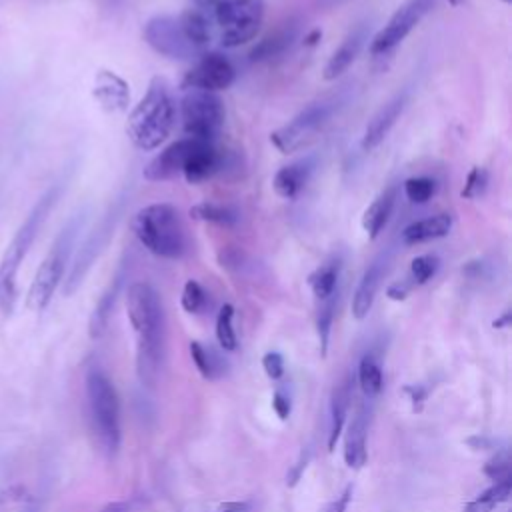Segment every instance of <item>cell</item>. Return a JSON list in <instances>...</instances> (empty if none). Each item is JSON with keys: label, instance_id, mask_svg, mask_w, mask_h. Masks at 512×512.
Listing matches in <instances>:
<instances>
[{"label": "cell", "instance_id": "obj_3", "mask_svg": "<svg viewBox=\"0 0 512 512\" xmlns=\"http://www.w3.org/2000/svg\"><path fill=\"white\" fill-rule=\"evenodd\" d=\"M174 122L176 108L172 94L162 78H152L146 94L128 114L126 134L136 148L148 152L170 136Z\"/></svg>", "mask_w": 512, "mask_h": 512}, {"label": "cell", "instance_id": "obj_4", "mask_svg": "<svg viewBox=\"0 0 512 512\" xmlns=\"http://www.w3.org/2000/svg\"><path fill=\"white\" fill-rule=\"evenodd\" d=\"M132 232L158 258L178 260L186 252V230L172 204L158 202L140 208L132 218Z\"/></svg>", "mask_w": 512, "mask_h": 512}, {"label": "cell", "instance_id": "obj_48", "mask_svg": "<svg viewBox=\"0 0 512 512\" xmlns=\"http://www.w3.org/2000/svg\"><path fill=\"white\" fill-rule=\"evenodd\" d=\"M218 0H194V4L202 10V8H214V4H216Z\"/></svg>", "mask_w": 512, "mask_h": 512}, {"label": "cell", "instance_id": "obj_27", "mask_svg": "<svg viewBox=\"0 0 512 512\" xmlns=\"http://www.w3.org/2000/svg\"><path fill=\"white\" fill-rule=\"evenodd\" d=\"M178 22H180V28H182L186 40L196 50H202V48L208 46V42H210V22H208V18L204 16V12L200 8L184 10L180 14Z\"/></svg>", "mask_w": 512, "mask_h": 512}, {"label": "cell", "instance_id": "obj_28", "mask_svg": "<svg viewBox=\"0 0 512 512\" xmlns=\"http://www.w3.org/2000/svg\"><path fill=\"white\" fill-rule=\"evenodd\" d=\"M338 276H340V260H328L326 264L318 266L310 276H308V286L312 294L318 300H324L332 296L338 288Z\"/></svg>", "mask_w": 512, "mask_h": 512}, {"label": "cell", "instance_id": "obj_45", "mask_svg": "<svg viewBox=\"0 0 512 512\" xmlns=\"http://www.w3.org/2000/svg\"><path fill=\"white\" fill-rule=\"evenodd\" d=\"M100 512H130V504L124 500H114V502H108Z\"/></svg>", "mask_w": 512, "mask_h": 512}, {"label": "cell", "instance_id": "obj_19", "mask_svg": "<svg viewBox=\"0 0 512 512\" xmlns=\"http://www.w3.org/2000/svg\"><path fill=\"white\" fill-rule=\"evenodd\" d=\"M408 100V92H398L394 98H390L368 122L364 136H362V148L372 150L376 148L390 132V128L396 124L398 116L402 114Z\"/></svg>", "mask_w": 512, "mask_h": 512}, {"label": "cell", "instance_id": "obj_7", "mask_svg": "<svg viewBox=\"0 0 512 512\" xmlns=\"http://www.w3.org/2000/svg\"><path fill=\"white\" fill-rule=\"evenodd\" d=\"M264 0H218L214 4V20L224 48L248 44L262 28Z\"/></svg>", "mask_w": 512, "mask_h": 512}, {"label": "cell", "instance_id": "obj_47", "mask_svg": "<svg viewBox=\"0 0 512 512\" xmlns=\"http://www.w3.org/2000/svg\"><path fill=\"white\" fill-rule=\"evenodd\" d=\"M508 324H510V312H504L500 318H496V320L492 322L494 328H506Z\"/></svg>", "mask_w": 512, "mask_h": 512}, {"label": "cell", "instance_id": "obj_26", "mask_svg": "<svg viewBox=\"0 0 512 512\" xmlns=\"http://www.w3.org/2000/svg\"><path fill=\"white\" fill-rule=\"evenodd\" d=\"M350 378H344L340 384H336L332 392V402H330V432H328V450L332 452L336 446V440L340 438V432L346 422L348 406H350Z\"/></svg>", "mask_w": 512, "mask_h": 512}, {"label": "cell", "instance_id": "obj_21", "mask_svg": "<svg viewBox=\"0 0 512 512\" xmlns=\"http://www.w3.org/2000/svg\"><path fill=\"white\" fill-rule=\"evenodd\" d=\"M450 230H452V214L440 212V214H434V216H428V218L408 224L402 230V242L408 246H414V244L430 242L436 238H444V236H448Z\"/></svg>", "mask_w": 512, "mask_h": 512}, {"label": "cell", "instance_id": "obj_29", "mask_svg": "<svg viewBox=\"0 0 512 512\" xmlns=\"http://www.w3.org/2000/svg\"><path fill=\"white\" fill-rule=\"evenodd\" d=\"M512 492V478L498 480L484 492H480L474 500L464 506V512H492L498 504L506 502Z\"/></svg>", "mask_w": 512, "mask_h": 512}, {"label": "cell", "instance_id": "obj_39", "mask_svg": "<svg viewBox=\"0 0 512 512\" xmlns=\"http://www.w3.org/2000/svg\"><path fill=\"white\" fill-rule=\"evenodd\" d=\"M484 474H486L490 480H494V482L512 478V462H510L508 452H500V454H496L492 460H488L486 466H484Z\"/></svg>", "mask_w": 512, "mask_h": 512}, {"label": "cell", "instance_id": "obj_24", "mask_svg": "<svg viewBox=\"0 0 512 512\" xmlns=\"http://www.w3.org/2000/svg\"><path fill=\"white\" fill-rule=\"evenodd\" d=\"M394 200H396V190L394 186L386 188L384 192H380L372 204L364 210V216H362V228L364 232L368 234L370 240L378 238L380 232L384 230L390 214H392V208H394Z\"/></svg>", "mask_w": 512, "mask_h": 512}, {"label": "cell", "instance_id": "obj_38", "mask_svg": "<svg viewBox=\"0 0 512 512\" xmlns=\"http://www.w3.org/2000/svg\"><path fill=\"white\" fill-rule=\"evenodd\" d=\"M486 184H488L486 168L472 166V170L466 176V182H464V188H462L460 196L466 198V200H474V198L482 196V192L486 190Z\"/></svg>", "mask_w": 512, "mask_h": 512}, {"label": "cell", "instance_id": "obj_43", "mask_svg": "<svg viewBox=\"0 0 512 512\" xmlns=\"http://www.w3.org/2000/svg\"><path fill=\"white\" fill-rule=\"evenodd\" d=\"M350 498H352V486H346L342 490V494L336 500H332L322 512H346L348 504H350Z\"/></svg>", "mask_w": 512, "mask_h": 512}, {"label": "cell", "instance_id": "obj_2", "mask_svg": "<svg viewBox=\"0 0 512 512\" xmlns=\"http://www.w3.org/2000/svg\"><path fill=\"white\" fill-rule=\"evenodd\" d=\"M62 194V184H52L32 206L24 222L14 232L12 240L8 242L2 258H0V312L10 316L16 308L18 300V270L24 258L28 256L38 232L42 230L46 218L50 216L52 208L56 206Z\"/></svg>", "mask_w": 512, "mask_h": 512}, {"label": "cell", "instance_id": "obj_33", "mask_svg": "<svg viewBox=\"0 0 512 512\" xmlns=\"http://www.w3.org/2000/svg\"><path fill=\"white\" fill-rule=\"evenodd\" d=\"M232 320H234V306L222 304L218 310V318H216V338H218V344L222 346V350H226V352H234L238 348V338H236Z\"/></svg>", "mask_w": 512, "mask_h": 512}, {"label": "cell", "instance_id": "obj_42", "mask_svg": "<svg viewBox=\"0 0 512 512\" xmlns=\"http://www.w3.org/2000/svg\"><path fill=\"white\" fill-rule=\"evenodd\" d=\"M272 408H274V412L278 414L280 420H286V418L290 416V410H292L290 398H288L282 390L274 392V396H272Z\"/></svg>", "mask_w": 512, "mask_h": 512}, {"label": "cell", "instance_id": "obj_23", "mask_svg": "<svg viewBox=\"0 0 512 512\" xmlns=\"http://www.w3.org/2000/svg\"><path fill=\"white\" fill-rule=\"evenodd\" d=\"M310 170H312V164L308 160H302V162H294V164H288V166H282L274 178H272V188L274 192L280 196V198H286V200H292L300 194V190L304 188L308 176H310Z\"/></svg>", "mask_w": 512, "mask_h": 512}, {"label": "cell", "instance_id": "obj_9", "mask_svg": "<svg viewBox=\"0 0 512 512\" xmlns=\"http://www.w3.org/2000/svg\"><path fill=\"white\" fill-rule=\"evenodd\" d=\"M180 116L186 138L214 142L224 126V104L214 92L188 90L180 102Z\"/></svg>", "mask_w": 512, "mask_h": 512}, {"label": "cell", "instance_id": "obj_22", "mask_svg": "<svg viewBox=\"0 0 512 512\" xmlns=\"http://www.w3.org/2000/svg\"><path fill=\"white\" fill-rule=\"evenodd\" d=\"M366 40V28L358 26L356 30H352L342 44L334 50V54L328 58L326 66H324V80H336L340 74H344L348 70V66L356 60L362 44Z\"/></svg>", "mask_w": 512, "mask_h": 512}, {"label": "cell", "instance_id": "obj_25", "mask_svg": "<svg viewBox=\"0 0 512 512\" xmlns=\"http://www.w3.org/2000/svg\"><path fill=\"white\" fill-rule=\"evenodd\" d=\"M294 38H296V24H284L282 28L268 34L250 50V62H266L276 56H282L290 48Z\"/></svg>", "mask_w": 512, "mask_h": 512}, {"label": "cell", "instance_id": "obj_14", "mask_svg": "<svg viewBox=\"0 0 512 512\" xmlns=\"http://www.w3.org/2000/svg\"><path fill=\"white\" fill-rule=\"evenodd\" d=\"M92 96L100 108L108 114H118L128 110L130 104V86L128 82L112 70L100 68L94 76Z\"/></svg>", "mask_w": 512, "mask_h": 512}, {"label": "cell", "instance_id": "obj_31", "mask_svg": "<svg viewBox=\"0 0 512 512\" xmlns=\"http://www.w3.org/2000/svg\"><path fill=\"white\" fill-rule=\"evenodd\" d=\"M190 356L192 362L196 366V370L200 372L202 378L206 380H216L224 374V364L218 358L216 352H212L210 348H204L200 342H190Z\"/></svg>", "mask_w": 512, "mask_h": 512}, {"label": "cell", "instance_id": "obj_20", "mask_svg": "<svg viewBox=\"0 0 512 512\" xmlns=\"http://www.w3.org/2000/svg\"><path fill=\"white\" fill-rule=\"evenodd\" d=\"M368 420H370V410L366 404H362L356 414L352 416L348 430H346V440H344V462L350 468H362L366 464L368 452H366V434H368Z\"/></svg>", "mask_w": 512, "mask_h": 512}, {"label": "cell", "instance_id": "obj_50", "mask_svg": "<svg viewBox=\"0 0 512 512\" xmlns=\"http://www.w3.org/2000/svg\"><path fill=\"white\" fill-rule=\"evenodd\" d=\"M462 2H464V0H448V4H450V6H460Z\"/></svg>", "mask_w": 512, "mask_h": 512}, {"label": "cell", "instance_id": "obj_1", "mask_svg": "<svg viewBox=\"0 0 512 512\" xmlns=\"http://www.w3.org/2000/svg\"><path fill=\"white\" fill-rule=\"evenodd\" d=\"M128 320L136 334V374L146 386H154L164 362V308L156 288L134 282L126 294Z\"/></svg>", "mask_w": 512, "mask_h": 512}, {"label": "cell", "instance_id": "obj_8", "mask_svg": "<svg viewBox=\"0 0 512 512\" xmlns=\"http://www.w3.org/2000/svg\"><path fill=\"white\" fill-rule=\"evenodd\" d=\"M126 200H128L126 192H122L118 198H114L112 204L106 208V212L96 222V226L90 230L86 240L82 242L78 254L72 260L70 272H68V276L64 280V294L66 296L74 294L80 288V284L84 282V278L90 272L92 264L96 262V258L102 254V250L110 242V238H112V234H114V230L118 226V220H120V216L124 212Z\"/></svg>", "mask_w": 512, "mask_h": 512}, {"label": "cell", "instance_id": "obj_10", "mask_svg": "<svg viewBox=\"0 0 512 512\" xmlns=\"http://www.w3.org/2000/svg\"><path fill=\"white\" fill-rule=\"evenodd\" d=\"M334 102H312L300 110L288 124L270 134L272 146L282 154L300 150L332 116Z\"/></svg>", "mask_w": 512, "mask_h": 512}, {"label": "cell", "instance_id": "obj_49", "mask_svg": "<svg viewBox=\"0 0 512 512\" xmlns=\"http://www.w3.org/2000/svg\"><path fill=\"white\" fill-rule=\"evenodd\" d=\"M22 512H38V508H36L34 504H30V506H24V508H22Z\"/></svg>", "mask_w": 512, "mask_h": 512}, {"label": "cell", "instance_id": "obj_40", "mask_svg": "<svg viewBox=\"0 0 512 512\" xmlns=\"http://www.w3.org/2000/svg\"><path fill=\"white\" fill-rule=\"evenodd\" d=\"M262 368L268 378L278 380L284 374V358L278 352H266L262 356Z\"/></svg>", "mask_w": 512, "mask_h": 512}, {"label": "cell", "instance_id": "obj_44", "mask_svg": "<svg viewBox=\"0 0 512 512\" xmlns=\"http://www.w3.org/2000/svg\"><path fill=\"white\" fill-rule=\"evenodd\" d=\"M248 510H250L248 502H224L214 512H248Z\"/></svg>", "mask_w": 512, "mask_h": 512}, {"label": "cell", "instance_id": "obj_6", "mask_svg": "<svg viewBox=\"0 0 512 512\" xmlns=\"http://www.w3.org/2000/svg\"><path fill=\"white\" fill-rule=\"evenodd\" d=\"M82 222H84V212H78V214L70 216L68 222L62 226V230L58 232V236L54 238L46 258L40 262V266L34 274V280L30 284L28 298H26L28 308H32L36 312H42L50 304L58 284L64 278L74 242H76L78 232L82 228Z\"/></svg>", "mask_w": 512, "mask_h": 512}, {"label": "cell", "instance_id": "obj_15", "mask_svg": "<svg viewBox=\"0 0 512 512\" xmlns=\"http://www.w3.org/2000/svg\"><path fill=\"white\" fill-rule=\"evenodd\" d=\"M388 260H390V254L382 252L364 270V274L354 290V296H352V316L356 320H364L368 316V312L374 304L376 292L380 288V282L388 270Z\"/></svg>", "mask_w": 512, "mask_h": 512}, {"label": "cell", "instance_id": "obj_16", "mask_svg": "<svg viewBox=\"0 0 512 512\" xmlns=\"http://www.w3.org/2000/svg\"><path fill=\"white\" fill-rule=\"evenodd\" d=\"M222 168V154L214 142L194 140L190 154L182 166V176L188 184H202Z\"/></svg>", "mask_w": 512, "mask_h": 512}, {"label": "cell", "instance_id": "obj_13", "mask_svg": "<svg viewBox=\"0 0 512 512\" xmlns=\"http://www.w3.org/2000/svg\"><path fill=\"white\" fill-rule=\"evenodd\" d=\"M236 78L232 62L220 52H204L196 64L184 74L180 86L184 90H204L218 92L228 88Z\"/></svg>", "mask_w": 512, "mask_h": 512}, {"label": "cell", "instance_id": "obj_30", "mask_svg": "<svg viewBox=\"0 0 512 512\" xmlns=\"http://www.w3.org/2000/svg\"><path fill=\"white\" fill-rule=\"evenodd\" d=\"M190 216L194 220L212 222V224L226 226V228L236 226L238 220H240L238 212L232 206H224V204H216V202H200V204L192 206Z\"/></svg>", "mask_w": 512, "mask_h": 512}, {"label": "cell", "instance_id": "obj_41", "mask_svg": "<svg viewBox=\"0 0 512 512\" xmlns=\"http://www.w3.org/2000/svg\"><path fill=\"white\" fill-rule=\"evenodd\" d=\"M412 288H414V284H412V280H410V278L396 280V282H392V284L386 288V296H388L390 300L402 302V300H406V296L410 294V290H412Z\"/></svg>", "mask_w": 512, "mask_h": 512}, {"label": "cell", "instance_id": "obj_37", "mask_svg": "<svg viewBox=\"0 0 512 512\" xmlns=\"http://www.w3.org/2000/svg\"><path fill=\"white\" fill-rule=\"evenodd\" d=\"M180 304L188 314H198L204 310L206 306V292L204 288L196 282V280H188L182 288V296H180Z\"/></svg>", "mask_w": 512, "mask_h": 512}, {"label": "cell", "instance_id": "obj_35", "mask_svg": "<svg viewBox=\"0 0 512 512\" xmlns=\"http://www.w3.org/2000/svg\"><path fill=\"white\" fill-rule=\"evenodd\" d=\"M436 192V182L428 176H414L404 182V194L412 204L428 202Z\"/></svg>", "mask_w": 512, "mask_h": 512}, {"label": "cell", "instance_id": "obj_18", "mask_svg": "<svg viewBox=\"0 0 512 512\" xmlns=\"http://www.w3.org/2000/svg\"><path fill=\"white\" fill-rule=\"evenodd\" d=\"M192 146H194L192 138H182V140L172 142L170 146H166L158 156H154L146 164L142 176L150 182H160V180H168V178L180 174Z\"/></svg>", "mask_w": 512, "mask_h": 512}, {"label": "cell", "instance_id": "obj_5", "mask_svg": "<svg viewBox=\"0 0 512 512\" xmlns=\"http://www.w3.org/2000/svg\"><path fill=\"white\" fill-rule=\"evenodd\" d=\"M86 402L92 432L106 454H116L122 440L120 402L108 374L92 366L86 374Z\"/></svg>", "mask_w": 512, "mask_h": 512}, {"label": "cell", "instance_id": "obj_46", "mask_svg": "<svg viewBox=\"0 0 512 512\" xmlns=\"http://www.w3.org/2000/svg\"><path fill=\"white\" fill-rule=\"evenodd\" d=\"M320 38H322V32H320L318 28H314L312 32H308V34L304 36V46H314Z\"/></svg>", "mask_w": 512, "mask_h": 512}, {"label": "cell", "instance_id": "obj_17", "mask_svg": "<svg viewBox=\"0 0 512 512\" xmlns=\"http://www.w3.org/2000/svg\"><path fill=\"white\" fill-rule=\"evenodd\" d=\"M126 268H128V262H126V258H122L120 264H118V268H116V272H114V276L110 278L106 290L102 292L100 300L96 302V306H94V310H92V314H90V320H88V334H90V338H94V340L100 338V336L106 332V328H108L110 316H112V312H114L116 300H118L120 290H122L124 280H126Z\"/></svg>", "mask_w": 512, "mask_h": 512}, {"label": "cell", "instance_id": "obj_12", "mask_svg": "<svg viewBox=\"0 0 512 512\" xmlns=\"http://www.w3.org/2000/svg\"><path fill=\"white\" fill-rule=\"evenodd\" d=\"M144 42L160 56L172 60H190L198 50L186 40L178 18L174 16H152L142 30Z\"/></svg>", "mask_w": 512, "mask_h": 512}, {"label": "cell", "instance_id": "obj_11", "mask_svg": "<svg viewBox=\"0 0 512 512\" xmlns=\"http://www.w3.org/2000/svg\"><path fill=\"white\" fill-rule=\"evenodd\" d=\"M434 0H408L404 2L384 24V28L372 38L370 42V54L382 56L396 48L416 26L418 22L428 14Z\"/></svg>", "mask_w": 512, "mask_h": 512}, {"label": "cell", "instance_id": "obj_32", "mask_svg": "<svg viewBox=\"0 0 512 512\" xmlns=\"http://www.w3.org/2000/svg\"><path fill=\"white\" fill-rule=\"evenodd\" d=\"M358 384L362 388V392L368 398H374L380 394L382 386H384V376H382V368L378 364V360L372 354H366L360 364H358Z\"/></svg>", "mask_w": 512, "mask_h": 512}, {"label": "cell", "instance_id": "obj_36", "mask_svg": "<svg viewBox=\"0 0 512 512\" xmlns=\"http://www.w3.org/2000/svg\"><path fill=\"white\" fill-rule=\"evenodd\" d=\"M438 258L434 254H422V256H416L412 262H410V280L414 286H422L426 284L438 270Z\"/></svg>", "mask_w": 512, "mask_h": 512}, {"label": "cell", "instance_id": "obj_34", "mask_svg": "<svg viewBox=\"0 0 512 512\" xmlns=\"http://www.w3.org/2000/svg\"><path fill=\"white\" fill-rule=\"evenodd\" d=\"M336 298L338 292H334L332 296L320 300V310H318V318H316V332H318V340H320V352L326 354L328 350V338H330V328H332V320H334V312H336Z\"/></svg>", "mask_w": 512, "mask_h": 512}, {"label": "cell", "instance_id": "obj_51", "mask_svg": "<svg viewBox=\"0 0 512 512\" xmlns=\"http://www.w3.org/2000/svg\"><path fill=\"white\" fill-rule=\"evenodd\" d=\"M502 2H504V4H510V2H512V0H502Z\"/></svg>", "mask_w": 512, "mask_h": 512}]
</instances>
